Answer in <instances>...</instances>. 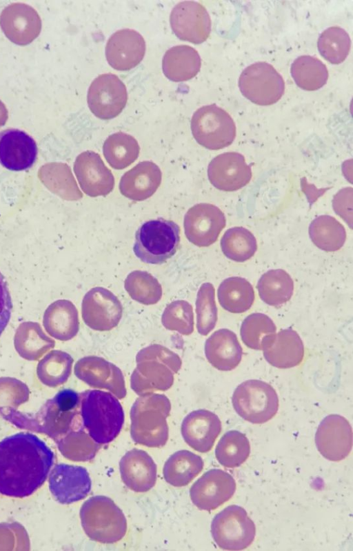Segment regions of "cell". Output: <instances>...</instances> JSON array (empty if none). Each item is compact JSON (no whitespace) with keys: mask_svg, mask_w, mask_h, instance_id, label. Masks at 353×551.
<instances>
[{"mask_svg":"<svg viewBox=\"0 0 353 551\" xmlns=\"http://www.w3.org/2000/svg\"><path fill=\"white\" fill-rule=\"evenodd\" d=\"M54 461L46 443L30 432H19L0 441V493L24 498L46 481Z\"/></svg>","mask_w":353,"mask_h":551,"instance_id":"obj_1","label":"cell"},{"mask_svg":"<svg viewBox=\"0 0 353 551\" xmlns=\"http://www.w3.org/2000/svg\"><path fill=\"white\" fill-rule=\"evenodd\" d=\"M79 394L82 423L90 437L101 445L112 441L124 423V412L119 400L99 390H88Z\"/></svg>","mask_w":353,"mask_h":551,"instance_id":"obj_2","label":"cell"},{"mask_svg":"<svg viewBox=\"0 0 353 551\" xmlns=\"http://www.w3.org/2000/svg\"><path fill=\"white\" fill-rule=\"evenodd\" d=\"M170 410L169 401L164 396L139 399L130 413V434L133 441L150 448L163 446L168 439L166 418Z\"/></svg>","mask_w":353,"mask_h":551,"instance_id":"obj_3","label":"cell"},{"mask_svg":"<svg viewBox=\"0 0 353 551\" xmlns=\"http://www.w3.org/2000/svg\"><path fill=\"white\" fill-rule=\"evenodd\" d=\"M80 518L86 535L94 541L116 543L127 532L123 512L110 498L105 496H94L84 502Z\"/></svg>","mask_w":353,"mask_h":551,"instance_id":"obj_4","label":"cell"},{"mask_svg":"<svg viewBox=\"0 0 353 551\" xmlns=\"http://www.w3.org/2000/svg\"><path fill=\"white\" fill-rule=\"evenodd\" d=\"M180 232L173 221L163 218L147 221L135 233L133 252L143 263L162 264L176 252Z\"/></svg>","mask_w":353,"mask_h":551,"instance_id":"obj_5","label":"cell"},{"mask_svg":"<svg viewBox=\"0 0 353 551\" xmlns=\"http://www.w3.org/2000/svg\"><path fill=\"white\" fill-rule=\"evenodd\" d=\"M232 403L241 418L255 424L270 421L279 410L276 390L269 383L257 379L239 385L232 394Z\"/></svg>","mask_w":353,"mask_h":551,"instance_id":"obj_6","label":"cell"},{"mask_svg":"<svg viewBox=\"0 0 353 551\" xmlns=\"http://www.w3.org/2000/svg\"><path fill=\"white\" fill-rule=\"evenodd\" d=\"M190 125L196 142L209 150L224 148L232 144L236 137L234 120L226 111L215 104L196 110Z\"/></svg>","mask_w":353,"mask_h":551,"instance_id":"obj_7","label":"cell"},{"mask_svg":"<svg viewBox=\"0 0 353 551\" xmlns=\"http://www.w3.org/2000/svg\"><path fill=\"white\" fill-rule=\"evenodd\" d=\"M211 533L219 548L227 550H241L253 542L256 527L244 508L232 505L214 517Z\"/></svg>","mask_w":353,"mask_h":551,"instance_id":"obj_8","label":"cell"},{"mask_svg":"<svg viewBox=\"0 0 353 551\" xmlns=\"http://www.w3.org/2000/svg\"><path fill=\"white\" fill-rule=\"evenodd\" d=\"M239 87L242 94L259 106H269L283 96L285 83L281 75L270 64L256 62L241 72Z\"/></svg>","mask_w":353,"mask_h":551,"instance_id":"obj_9","label":"cell"},{"mask_svg":"<svg viewBox=\"0 0 353 551\" xmlns=\"http://www.w3.org/2000/svg\"><path fill=\"white\" fill-rule=\"evenodd\" d=\"M48 434L63 439L72 431L84 428L80 414V394L72 389H63L49 399L40 410ZM85 429V428H84Z\"/></svg>","mask_w":353,"mask_h":551,"instance_id":"obj_10","label":"cell"},{"mask_svg":"<svg viewBox=\"0 0 353 551\" xmlns=\"http://www.w3.org/2000/svg\"><path fill=\"white\" fill-rule=\"evenodd\" d=\"M87 99L90 110L96 117L110 119L125 108L128 93L125 86L117 75L102 74L91 83Z\"/></svg>","mask_w":353,"mask_h":551,"instance_id":"obj_11","label":"cell"},{"mask_svg":"<svg viewBox=\"0 0 353 551\" xmlns=\"http://www.w3.org/2000/svg\"><path fill=\"white\" fill-rule=\"evenodd\" d=\"M226 220L216 206L201 203L190 208L184 216V232L188 240L198 247L214 243L225 228Z\"/></svg>","mask_w":353,"mask_h":551,"instance_id":"obj_12","label":"cell"},{"mask_svg":"<svg viewBox=\"0 0 353 551\" xmlns=\"http://www.w3.org/2000/svg\"><path fill=\"white\" fill-rule=\"evenodd\" d=\"M236 487V481L230 474L220 469H212L193 483L190 496L199 510L211 511L230 500Z\"/></svg>","mask_w":353,"mask_h":551,"instance_id":"obj_13","label":"cell"},{"mask_svg":"<svg viewBox=\"0 0 353 551\" xmlns=\"http://www.w3.org/2000/svg\"><path fill=\"white\" fill-rule=\"evenodd\" d=\"M170 22L174 33L183 41L199 44L210 34V15L205 8L196 1L177 3L171 11Z\"/></svg>","mask_w":353,"mask_h":551,"instance_id":"obj_14","label":"cell"},{"mask_svg":"<svg viewBox=\"0 0 353 551\" xmlns=\"http://www.w3.org/2000/svg\"><path fill=\"white\" fill-rule=\"evenodd\" d=\"M315 443L321 454L332 461L346 458L352 448V429L349 421L339 414H330L320 423Z\"/></svg>","mask_w":353,"mask_h":551,"instance_id":"obj_15","label":"cell"},{"mask_svg":"<svg viewBox=\"0 0 353 551\" xmlns=\"http://www.w3.org/2000/svg\"><path fill=\"white\" fill-rule=\"evenodd\" d=\"M49 489L54 499L70 504L85 499L91 490V479L81 466L59 463L50 472Z\"/></svg>","mask_w":353,"mask_h":551,"instance_id":"obj_16","label":"cell"},{"mask_svg":"<svg viewBox=\"0 0 353 551\" xmlns=\"http://www.w3.org/2000/svg\"><path fill=\"white\" fill-rule=\"evenodd\" d=\"M0 26L6 37L19 46L32 43L40 34L41 20L30 6L24 3H12L0 14Z\"/></svg>","mask_w":353,"mask_h":551,"instance_id":"obj_17","label":"cell"},{"mask_svg":"<svg viewBox=\"0 0 353 551\" xmlns=\"http://www.w3.org/2000/svg\"><path fill=\"white\" fill-rule=\"evenodd\" d=\"M74 170L82 190L88 196H106L114 190V175L98 153L91 150L81 152L76 159Z\"/></svg>","mask_w":353,"mask_h":551,"instance_id":"obj_18","label":"cell"},{"mask_svg":"<svg viewBox=\"0 0 353 551\" xmlns=\"http://www.w3.org/2000/svg\"><path fill=\"white\" fill-rule=\"evenodd\" d=\"M209 181L216 188L232 192L245 186L251 180V168L244 157L236 152L219 154L209 163Z\"/></svg>","mask_w":353,"mask_h":551,"instance_id":"obj_19","label":"cell"},{"mask_svg":"<svg viewBox=\"0 0 353 551\" xmlns=\"http://www.w3.org/2000/svg\"><path fill=\"white\" fill-rule=\"evenodd\" d=\"M37 146L26 132L9 128L0 132V164L11 171L31 168L37 157Z\"/></svg>","mask_w":353,"mask_h":551,"instance_id":"obj_20","label":"cell"},{"mask_svg":"<svg viewBox=\"0 0 353 551\" xmlns=\"http://www.w3.org/2000/svg\"><path fill=\"white\" fill-rule=\"evenodd\" d=\"M145 52L143 37L136 30L121 29L109 38L105 46L106 59L114 69L129 70L142 61Z\"/></svg>","mask_w":353,"mask_h":551,"instance_id":"obj_21","label":"cell"},{"mask_svg":"<svg viewBox=\"0 0 353 551\" xmlns=\"http://www.w3.org/2000/svg\"><path fill=\"white\" fill-rule=\"evenodd\" d=\"M221 431V423L216 414L207 410H194L188 414L181 425V434L185 443L194 450L205 453L213 447Z\"/></svg>","mask_w":353,"mask_h":551,"instance_id":"obj_22","label":"cell"},{"mask_svg":"<svg viewBox=\"0 0 353 551\" xmlns=\"http://www.w3.org/2000/svg\"><path fill=\"white\" fill-rule=\"evenodd\" d=\"M262 350L268 363L277 368L297 366L304 357L303 343L299 334L291 328L280 330L269 337Z\"/></svg>","mask_w":353,"mask_h":551,"instance_id":"obj_23","label":"cell"},{"mask_svg":"<svg viewBox=\"0 0 353 551\" xmlns=\"http://www.w3.org/2000/svg\"><path fill=\"white\" fill-rule=\"evenodd\" d=\"M119 470L125 485L136 492L150 490L157 481V465L144 450L132 449L121 459Z\"/></svg>","mask_w":353,"mask_h":551,"instance_id":"obj_24","label":"cell"},{"mask_svg":"<svg viewBox=\"0 0 353 551\" xmlns=\"http://www.w3.org/2000/svg\"><path fill=\"white\" fill-rule=\"evenodd\" d=\"M161 179V170L156 163L150 161H141L122 175L119 191L131 200L144 201L156 192Z\"/></svg>","mask_w":353,"mask_h":551,"instance_id":"obj_25","label":"cell"},{"mask_svg":"<svg viewBox=\"0 0 353 551\" xmlns=\"http://www.w3.org/2000/svg\"><path fill=\"white\" fill-rule=\"evenodd\" d=\"M205 353L215 368L230 371L240 363L243 349L236 334L225 328L215 331L206 341Z\"/></svg>","mask_w":353,"mask_h":551,"instance_id":"obj_26","label":"cell"},{"mask_svg":"<svg viewBox=\"0 0 353 551\" xmlns=\"http://www.w3.org/2000/svg\"><path fill=\"white\" fill-rule=\"evenodd\" d=\"M201 68L198 52L187 45L176 46L168 50L163 58L165 76L172 81H185L194 77Z\"/></svg>","mask_w":353,"mask_h":551,"instance_id":"obj_27","label":"cell"},{"mask_svg":"<svg viewBox=\"0 0 353 551\" xmlns=\"http://www.w3.org/2000/svg\"><path fill=\"white\" fill-rule=\"evenodd\" d=\"M203 465L200 456L188 450H179L165 463L163 477L165 481L173 486H185L202 471Z\"/></svg>","mask_w":353,"mask_h":551,"instance_id":"obj_28","label":"cell"},{"mask_svg":"<svg viewBox=\"0 0 353 551\" xmlns=\"http://www.w3.org/2000/svg\"><path fill=\"white\" fill-rule=\"evenodd\" d=\"M217 296L221 306L232 313H242L248 310L255 299L251 283L239 277L224 279L218 288Z\"/></svg>","mask_w":353,"mask_h":551,"instance_id":"obj_29","label":"cell"},{"mask_svg":"<svg viewBox=\"0 0 353 551\" xmlns=\"http://www.w3.org/2000/svg\"><path fill=\"white\" fill-rule=\"evenodd\" d=\"M256 288L261 299L272 306H279L288 301L294 291V282L284 270L273 269L259 279Z\"/></svg>","mask_w":353,"mask_h":551,"instance_id":"obj_30","label":"cell"},{"mask_svg":"<svg viewBox=\"0 0 353 551\" xmlns=\"http://www.w3.org/2000/svg\"><path fill=\"white\" fill-rule=\"evenodd\" d=\"M139 152L135 138L122 132L110 135L103 146L106 161L115 170H123L130 166L137 159Z\"/></svg>","mask_w":353,"mask_h":551,"instance_id":"obj_31","label":"cell"},{"mask_svg":"<svg viewBox=\"0 0 353 551\" xmlns=\"http://www.w3.org/2000/svg\"><path fill=\"white\" fill-rule=\"evenodd\" d=\"M309 235L316 247L326 252L339 250L346 239L343 226L330 215H321L314 219L310 225Z\"/></svg>","mask_w":353,"mask_h":551,"instance_id":"obj_32","label":"cell"},{"mask_svg":"<svg viewBox=\"0 0 353 551\" xmlns=\"http://www.w3.org/2000/svg\"><path fill=\"white\" fill-rule=\"evenodd\" d=\"M290 70L296 85L305 90L321 88L328 79V71L325 64L319 59L309 55L296 58Z\"/></svg>","mask_w":353,"mask_h":551,"instance_id":"obj_33","label":"cell"},{"mask_svg":"<svg viewBox=\"0 0 353 551\" xmlns=\"http://www.w3.org/2000/svg\"><path fill=\"white\" fill-rule=\"evenodd\" d=\"M250 453V445L245 434L230 430L219 441L215 456L221 465L226 468H236L243 464Z\"/></svg>","mask_w":353,"mask_h":551,"instance_id":"obj_34","label":"cell"},{"mask_svg":"<svg viewBox=\"0 0 353 551\" xmlns=\"http://www.w3.org/2000/svg\"><path fill=\"white\" fill-rule=\"evenodd\" d=\"M220 243L225 256L236 262L250 259L257 250L255 237L243 227H234L226 230Z\"/></svg>","mask_w":353,"mask_h":551,"instance_id":"obj_35","label":"cell"},{"mask_svg":"<svg viewBox=\"0 0 353 551\" xmlns=\"http://www.w3.org/2000/svg\"><path fill=\"white\" fill-rule=\"evenodd\" d=\"M274 321L263 313H253L243 321L240 335L244 344L253 350H262L265 341L275 334Z\"/></svg>","mask_w":353,"mask_h":551,"instance_id":"obj_36","label":"cell"},{"mask_svg":"<svg viewBox=\"0 0 353 551\" xmlns=\"http://www.w3.org/2000/svg\"><path fill=\"white\" fill-rule=\"evenodd\" d=\"M317 45L319 53L325 59L331 63L339 64L347 57L351 40L345 30L332 26L321 33Z\"/></svg>","mask_w":353,"mask_h":551,"instance_id":"obj_37","label":"cell"},{"mask_svg":"<svg viewBox=\"0 0 353 551\" xmlns=\"http://www.w3.org/2000/svg\"><path fill=\"white\" fill-rule=\"evenodd\" d=\"M64 454L73 461H88L94 458L101 445L96 443L84 428L72 431L59 441Z\"/></svg>","mask_w":353,"mask_h":551,"instance_id":"obj_38","label":"cell"},{"mask_svg":"<svg viewBox=\"0 0 353 551\" xmlns=\"http://www.w3.org/2000/svg\"><path fill=\"white\" fill-rule=\"evenodd\" d=\"M213 285L203 283L198 292L196 299L197 329L202 335H207L216 325L218 310L215 302Z\"/></svg>","mask_w":353,"mask_h":551,"instance_id":"obj_39","label":"cell"},{"mask_svg":"<svg viewBox=\"0 0 353 551\" xmlns=\"http://www.w3.org/2000/svg\"><path fill=\"white\" fill-rule=\"evenodd\" d=\"M353 189L351 187L341 189L332 200L333 209L352 228L353 211Z\"/></svg>","mask_w":353,"mask_h":551,"instance_id":"obj_40","label":"cell"},{"mask_svg":"<svg viewBox=\"0 0 353 551\" xmlns=\"http://www.w3.org/2000/svg\"><path fill=\"white\" fill-rule=\"evenodd\" d=\"M12 300L7 283L0 272V336L10 318Z\"/></svg>","mask_w":353,"mask_h":551,"instance_id":"obj_41","label":"cell"},{"mask_svg":"<svg viewBox=\"0 0 353 551\" xmlns=\"http://www.w3.org/2000/svg\"><path fill=\"white\" fill-rule=\"evenodd\" d=\"M8 119V111L6 105L0 100V127L4 126Z\"/></svg>","mask_w":353,"mask_h":551,"instance_id":"obj_42","label":"cell"}]
</instances>
